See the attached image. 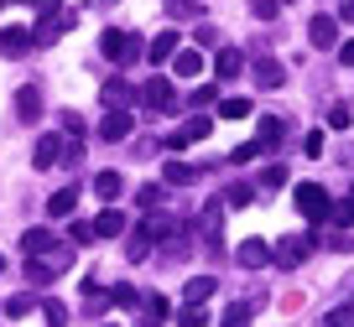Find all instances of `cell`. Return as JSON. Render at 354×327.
Wrapping results in <instances>:
<instances>
[{
    "instance_id": "42",
    "label": "cell",
    "mask_w": 354,
    "mask_h": 327,
    "mask_svg": "<svg viewBox=\"0 0 354 327\" xmlns=\"http://www.w3.org/2000/svg\"><path fill=\"white\" fill-rule=\"evenodd\" d=\"M261 182H266V187H281V182H287V172H281V166H266Z\"/></svg>"
},
{
    "instance_id": "16",
    "label": "cell",
    "mask_w": 354,
    "mask_h": 327,
    "mask_svg": "<svg viewBox=\"0 0 354 327\" xmlns=\"http://www.w3.org/2000/svg\"><path fill=\"white\" fill-rule=\"evenodd\" d=\"M100 99H104V104H110V109H125V104H131V99H136V88L125 83V78H110V83L100 88Z\"/></svg>"
},
{
    "instance_id": "9",
    "label": "cell",
    "mask_w": 354,
    "mask_h": 327,
    "mask_svg": "<svg viewBox=\"0 0 354 327\" xmlns=\"http://www.w3.org/2000/svg\"><path fill=\"white\" fill-rule=\"evenodd\" d=\"M26 47H37V37L26 32V26H6V32H0V52L6 57H26Z\"/></svg>"
},
{
    "instance_id": "40",
    "label": "cell",
    "mask_w": 354,
    "mask_h": 327,
    "mask_svg": "<svg viewBox=\"0 0 354 327\" xmlns=\"http://www.w3.org/2000/svg\"><path fill=\"white\" fill-rule=\"evenodd\" d=\"M146 312H151V317H167L172 306H167V296H146Z\"/></svg>"
},
{
    "instance_id": "11",
    "label": "cell",
    "mask_w": 354,
    "mask_h": 327,
    "mask_svg": "<svg viewBox=\"0 0 354 327\" xmlns=\"http://www.w3.org/2000/svg\"><path fill=\"white\" fill-rule=\"evenodd\" d=\"M131 109H110V115H104V125H100V141H125V135H131Z\"/></svg>"
},
{
    "instance_id": "22",
    "label": "cell",
    "mask_w": 354,
    "mask_h": 327,
    "mask_svg": "<svg viewBox=\"0 0 354 327\" xmlns=\"http://www.w3.org/2000/svg\"><path fill=\"white\" fill-rule=\"evenodd\" d=\"M120 172H100V177H94V192H100L104 197V203H110V197H120Z\"/></svg>"
},
{
    "instance_id": "30",
    "label": "cell",
    "mask_w": 354,
    "mask_h": 327,
    "mask_svg": "<svg viewBox=\"0 0 354 327\" xmlns=\"http://www.w3.org/2000/svg\"><path fill=\"white\" fill-rule=\"evenodd\" d=\"M277 11H281V0H250V16H255V21H271Z\"/></svg>"
},
{
    "instance_id": "8",
    "label": "cell",
    "mask_w": 354,
    "mask_h": 327,
    "mask_svg": "<svg viewBox=\"0 0 354 327\" xmlns=\"http://www.w3.org/2000/svg\"><path fill=\"white\" fill-rule=\"evenodd\" d=\"M209 130H214V120H209V115H198V120H188V125H183V130H177V135H167V146H172V151H183V146L203 141V135H209Z\"/></svg>"
},
{
    "instance_id": "18",
    "label": "cell",
    "mask_w": 354,
    "mask_h": 327,
    "mask_svg": "<svg viewBox=\"0 0 354 327\" xmlns=\"http://www.w3.org/2000/svg\"><path fill=\"white\" fill-rule=\"evenodd\" d=\"M94 229H100V239H115V234H125V213L120 208H104V213L94 218Z\"/></svg>"
},
{
    "instance_id": "26",
    "label": "cell",
    "mask_w": 354,
    "mask_h": 327,
    "mask_svg": "<svg viewBox=\"0 0 354 327\" xmlns=\"http://www.w3.org/2000/svg\"><path fill=\"white\" fill-rule=\"evenodd\" d=\"M53 260H32V265H26V281H32V286H47V281H53Z\"/></svg>"
},
{
    "instance_id": "1",
    "label": "cell",
    "mask_w": 354,
    "mask_h": 327,
    "mask_svg": "<svg viewBox=\"0 0 354 327\" xmlns=\"http://www.w3.org/2000/svg\"><path fill=\"white\" fill-rule=\"evenodd\" d=\"M292 203H297V213L308 218V224H328V213H333V203H328V192H323L318 182H302L297 192H292Z\"/></svg>"
},
{
    "instance_id": "39",
    "label": "cell",
    "mask_w": 354,
    "mask_h": 327,
    "mask_svg": "<svg viewBox=\"0 0 354 327\" xmlns=\"http://www.w3.org/2000/svg\"><path fill=\"white\" fill-rule=\"evenodd\" d=\"M6 312H11V317H26V312H32V296H11V301H6Z\"/></svg>"
},
{
    "instance_id": "13",
    "label": "cell",
    "mask_w": 354,
    "mask_h": 327,
    "mask_svg": "<svg viewBox=\"0 0 354 327\" xmlns=\"http://www.w3.org/2000/svg\"><path fill=\"white\" fill-rule=\"evenodd\" d=\"M255 83L261 88H281L287 83V68H281L277 57H261V63H255Z\"/></svg>"
},
{
    "instance_id": "38",
    "label": "cell",
    "mask_w": 354,
    "mask_h": 327,
    "mask_svg": "<svg viewBox=\"0 0 354 327\" xmlns=\"http://www.w3.org/2000/svg\"><path fill=\"white\" fill-rule=\"evenodd\" d=\"M162 197H167V187H141V208H156V203H162Z\"/></svg>"
},
{
    "instance_id": "12",
    "label": "cell",
    "mask_w": 354,
    "mask_h": 327,
    "mask_svg": "<svg viewBox=\"0 0 354 327\" xmlns=\"http://www.w3.org/2000/svg\"><path fill=\"white\" fill-rule=\"evenodd\" d=\"M172 73H177V78H198V73H203V52L177 47V52H172Z\"/></svg>"
},
{
    "instance_id": "2",
    "label": "cell",
    "mask_w": 354,
    "mask_h": 327,
    "mask_svg": "<svg viewBox=\"0 0 354 327\" xmlns=\"http://www.w3.org/2000/svg\"><path fill=\"white\" fill-rule=\"evenodd\" d=\"M100 52L110 57V63H131V57H141V37H131V32H104V37H100Z\"/></svg>"
},
{
    "instance_id": "37",
    "label": "cell",
    "mask_w": 354,
    "mask_h": 327,
    "mask_svg": "<svg viewBox=\"0 0 354 327\" xmlns=\"http://www.w3.org/2000/svg\"><path fill=\"white\" fill-rule=\"evenodd\" d=\"M333 224H344V229H349V224H354V197H349V203H333Z\"/></svg>"
},
{
    "instance_id": "32",
    "label": "cell",
    "mask_w": 354,
    "mask_h": 327,
    "mask_svg": "<svg viewBox=\"0 0 354 327\" xmlns=\"http://www.w3.org/2000/svg\"><path fill=\"white\" fill-rule=\"evenodd\" d=\"M261 141H266V146L281 141V120H277V115H266V120H261Z\"/></svg>"
},
{
    "instance_id": "29",
    "label": "cell",
    "mask_w": 354,
    "mask_h": 327,
    "mask_svg": "<svg viewBox=\"0 0 354 327\" xmlns=\"http://www.w3.org/2000/svg\"><path fill=\"white\" fill-rule=\"evenodd\" d=\"M125 255H131V260H146V255H151V234L141 229V234H136L131 244H125Z\"/></svg>"
},
{
    "instance_id": "15",
    "label": "cell",
    "mask_w": 354,
    "mask_h": 327,
    "mask_svg": "<svg viewBox=\"0 0 354 327\" xmlns=\"http://www.w3.org/2000/svg\"><path fill=\"white\" fill-rule=\"evenodd\" d=\"M78 208V187H57L53 197H47V218H68Z\"/></svg>"
},
{
    "instance_id": "6",
    "label": "cell",
    "mask_w": 354,
    "mask_h": 327,
    "mask_svg": "<svg viewBox=\"0 0 354 327\" xmlns=\"http://www.w3.org/2000/svg\"><path fill=\"white\" fill-rule=\"evenodd\" d=\"M308 42L323 47V52L339 47V21H333V16H313V21H308Z\"/></svg>"
},
{
    "instance_id": "36",
    "label": "cell",
    "mask_w": 354,
    "mask_h": 327,
    "mask_svg": "<svg viewBox=\"0 0 354 327\" xmlns=\"http://www.w3.org/2000/svg\"><path fill=\"white\" fill-rule=\"evenodd\" d=\"M110 301H115V306H136L141 296H136V286H115V291H110Z\"/></svg>"
},
{
    "instance_id": "46",
    "label": "cell",
    "mask_w": 354,
    "mask_h": 327,
    "mask_svg": "<svg viewBox=\"0 0 354 327\" xmlns=\"http://www.w3.org/2000/svg\"><path fill=\"white\" fill-rule=\"evenodd\" d=\"M0 6H6V0H0Z\"/></svg>"
},
{
    "instance_id": "7",
    "label": "cell",
    "mask_w": 354,
    "mask_h": 327,
    "mask_svg": "<svg viewBox=\"0 0 354 327\" xmlns=\"http://www.w3.org/2000/svg\"><path fill=\"white\" fill-rule=\"evenodd\" d=\"M68 156V146L57 141V135H42V141H37V151H32V166L37 172H47V166H57Z\"/></svg>"
},
{
    "instance_id": "4",
    "label": "cell",
    "mask_w": 354,
    "mask_h": 327,
    "mask_svg": "<svg viewBox=\"0 0 354 327\" xmlns=\"http://www.w3.org/2000/svg\"><path fill=\"white\" fill-rule=\"evenodd\" d=\"M16 120H21V125H37V120H42V88H37V83L16 88Z\"/></svg>"
},
{
    "instance_id": "23",
    "label": "cell",
    "mask_w": 354,
    "mask_h": 327,
    "mask_svg": "<svg viewBox=\"0 0 354 327\" xmlns=\"http://www.w3.org/2000/svg\"><path fill=\"white\" fill-rule=\"evenodd\" d=\"M177 327H209V312H203V301H188L183 312H177Z\"/></svg>"
},
{
    "instance_id": "3",
    "label": "cell",
    "mask_w": 354,
    "mask_h": 327,
    "mask_svg": "<svg viewBox=\"0 0 354 327\" xmlns=\"http://www.w3.org/2000/svg\"><path fill=\"white\" fill-rule=\"evenodd\" d=\"M308 255H313V244H308V239H302V234H292V239H281V244H277V250H271V260H277V265H281V270H297V265H302V260H308Z\"/></svg>"
},
{
    "instance_id": "19",
    "label": "cell",
    "mask_w": 354,
    "mask_h": 327,
    "mask_svg": "<svg viewBox=\"0 0 354 327\" xmlns=\"http://www.w3.org/2000/svg\"><path fill=\"white\" fill-rule=\"evenodd\" d=\"M172 52H177V32H162L151 47H146V57H151V63H172Z\"/></svg>"
},
{
    "instance_id": "14",
    "label": "cell",
    "mask_w": 354,
    "mask_h": 327,
    "mask_svg": "<svg viewBox=\"0 0 354 327\" xmlns=\"http://www.w3.org/2000/svg\"><path fill=\"white\" fill-rule=\"evenodd\" d=\"M68 26H73V16H42V26H37L32 37H37V47H47V42H57Z\"/></svg>"
},
{
    "instance_id": "17",
    "label": "cell",
    "mask_w": 354,
    "mask_h": 327,
    "mask_svg": "<svg viewBox=\"0 0 354 327\" xmlns=\"http://www.w3.org/2000/svg\"><path fill=\"white\" fill-rule=\"evenodd\" d=\"M21 250H26V255H53L57 239H53V229H26V234H21Z\"/></svg>"
},
{
    "instance_id": "44",
    "label": "cell",
    "mask_w": 354,
    "mask_h": 327,
    "mask_svg": "<svg viewBox=\"0 0 354 327\" xmlns=\"http://www.w3.org/2000/svg\"><path fill=\"white\" fill-rule=\"evenodd\" d=\"M339 16H344V21H354V0H344V11H339Z\"/></svg>"
},
{
    "instance_id": "27",
    "label": "cell",
    "mask_w": 354,
    "mask_h": 327,
    "mask_svg": "<svg viewBox=\"0 0 354 327\" xmlns=\"http://www.w3.org/2000/svg\"><path fill=\"white\" fill-rule=\"evenodd\" d=\"M250 115V99H224L219 104V120H245Z\"/></svg>"
},
{
    "instance_id": "34",
    "label": "cell",
    "mask_w": 354,
    "mask_h": 327,
    "mask_svg": "<svg viewBox=\"0 0 354 327\" xmlns=\"http://www.w3.org/2000/svg\"><path fill=\"white\" fill-rule=\"evenodd\" d=\"M42 317H47V327H63V322H68V306H63V301H47Z\"/></svg>"
},
{
    "instance_id": "10",
    "label": "cell",
    "mask_w": 354,
    "mask_h": 327,
    "mask_svg": "<svg viewBox=\"0 0 354 327\" xmlns=\"http://www.w3.org/2000/svg\"><path fill=\"white\" fill-rule=\"evenodd\" d=\"M234 260H240L245 270H261V265H271V244L266 239H245L240 250H234Z\"/></svg>"
},
{
    "instance_id": "45",
    "label": "cell",
    "mask_w": 354,
    "mask_h": 327,
    "mask_svg": "<svg viewBox=\"0 0 354 327\" xmlns=\"http://www.w3.org/2000/svg\"><path fill=\"white\" fill-rule=\"evenodd\" d=\"M0 275H6V255H0Z\"/></svg>"
},
{
    "instance_id": "41",
    "label": "cell",
    "mask_w": 354,
    "mask_h": 327,
    "mask_svg": "<svg viewBox=\"0 0 354 327\" xmlns=\"http://www.w3.org/2000/svg\"><path fill=\"white\" fill-rule=\"evenodd\" d=\"M245 203H250V187H245V182L230 187V208H245Z\"/></svg>"
},
{
    "instance_id": "25",
    "label": "cell",
    "mask_w": 354,
    "mask_h": 327,
    "mask_svg": "<svg viewBox=\"0 0 354 327\" xmlns=\"http://www.w3.org/2000/svg\"><path fill=\"white\" fill-rule=\"evenodd\" d=\"M167 16H172V21H193V16H198V0H167Z\"/></svg>"
},
{
    "instance_id": "28",
    "label": "cell",
    "mask_w": 354,
    "mask_h": 327,
    "mask_svg": "<svg viewBox=\"0 0 354 327\" xmlns=\"http://www.w3.org/2000/svg\"><path fill=\"white\" fill-rule=\"evenodd\" d=\"M167 182H172V187H183V182H193V177H198V172H193V166H183V161H167Z\"/></svg>"
},
{
    "instance_id": "43",
    "label": "cell",
    "mask_w": 354,
    "mask_h": 327,
    "mask_svg": "<svg viewBox=\"0 0 354 327\" xmlns=\"http://www.w3.org/2000/svg\"><path fill=\"white\" fill-rule=\"evenodd\" d=\"M339 57H344V63L354 68V42H344V47H339Z\"/></svg>"
},
{
    "instance_id": "20",
    "label": "cell",
    "mask_w": 354,
    "mask_h": 327,
    "mask_svg": "<svg viewBox=\"0 0 354 327\" xmlns=\"http://www.w3.org/2000/svg\"><path fill=\"white\" fill-rule=\"evenodd\" d=\"M214 291H219V281H214V275H193V281H188V291H183V296H188V301H209Z\"/></svg>"
},
{
    "instance_id": "33",
    "label": "cell",
    "mask_w": 354,
    "mask_h": 327,
    "mask_svg": "<svg viewBox=\"0 0 354 327\" xmlns=\"http://www.w3.org/2000/svg\"><path fill=\"white\" fill-rule=\"evenodd\" d=\"M261 151H266V141H245V146H234V156H230V161H255Z\"/></svg>"
},
{
    "instance_id": "5",
    "label": "cell",
    "mask_w": 354,
    "mask_h": 327,
    "mask_svg": "<svg viewBox=\"0 0 354 327\" xmlns=\"http://www.w3.org/2000/svg\"><path fill=\"white\" fill-rule=\"evenodd\" d=\"M141 104L146 109H156V115H162V109H172V78H146V88H141Z\"/></svg>"
},
{
    "instance_id": "35",
    "label": "cell",
    "mask_w": 354,
    "mask_h": 327,
    "mask_svg": "<svg viewBox=\"0 0 354 327\" xmlns=\"http://www.w3.org/2000/svg\"><path fill=\"white\" fill-rule=\"evenodd\" d=\"M100 239V229H94V224H84V218H78L73 224V244H94Z\"/></svg>"
},
{
    "instance_id": "24",
    "label": "cell",
    "mask_w": 354,
    "mask_h": 327,
    "mask_svg": "<svg viewBox=\"0 0 354 327\" xmlns=\"http://www.w3.org/2000/svg\"><path fill=\"white\" fill-rule=\"evenodd\" d=\"M250 312H255V301H234L224 312V327H250Z\"/></svg>"
},
{
    "instance_id": "21",
    "label": "cell",
    "mask_w": 354,
    "mask_h": 327,
    "mask_svg": "<svg viewBox=\"0 0 354 327\" xmlns=\"http://www.w3.org/2000/svg\"><path fill=\"white\" fill-rule=\"evenodd\" d=\"M240 68H245V57L234 52V47H224V52L214 57V73H219V78H234V73H240Z\"/></svg>"
},
{
    "instance_id": "31",
    "label": "cell",
    "mask_w": 354,
    "mask_h": 327,
    "mask_svg": "<svg viewBox=\"0 0 354 327\" xmlns=\"http://www.w3.org/2000/svg\"><path fill=\"white\" fill-rule=\"evenodd\" d=\"M328 125H333V130H349V125H354L349 104H333V109H328Z\"/></svg>"
}]
</instances>
